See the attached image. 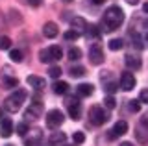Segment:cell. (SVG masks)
<instances>
[{
	"label": "cell",
	"instance_id": "1",
	"mask_svg": "<svg viewBox=\"0 0 148 146\" xmlns=\"http://www.w3.org/2000/svg\"><path fill=\"white\" fill-rule=\"evenodd\" d=\"M124 22V11L119 6H111L106 10V13L102 15L100 22V31H113L120 28V24Z\"/></svg>",
	"mask_w": 148,
	"mask_h": 146
},
{
	"label": "cell",
	"instance_id": "2",
	"mask_svg": "<svg viewBox=\"0 0 148 146\" xmlns=\"http://www.w3.org/2000/svg\"><path fill=\"white\" fill-rule=\"evenodd\" d=\"M24 100H26V91L24 89H17L15 93H11L6 100H4V109H6L8 113H17L18 109L22 107Z\"/></svg>",
	"mask_w": 148,
	"mask_h": 146
},
{
	"label": "cell",
	"instance_id": "3",
	"mask_svg": "<svg viewBox=\"0 0 148 146\" xmlns=\"http://www.w3.org/2000/svg\"><path fill=\"white\" fill-rule=\"evenodd\" d=\"M89 118H91V122L95 126H104L106 122L109 120V115H108V111H106L104 107H100V106H92L89 109Z\"/></svg>",
	"mask_w": 148,
	"mask_h": 146
},
{
	"label": "cell",
	"instance_id": "4",
	"mask_svg": "<svg viewBox=\"0 0 148 146\" xmlns=\"http://www.w3.org/2000/svg\"><path fill=\"white\" fill-rule=\"evenodd\" d=\"M63 120H65V117L59 109H50V111L46 113V126H48L50 130H58V128L63 124Z\"/></svg>",
	"mask_w": 148,
	"mask_h": 146
},
{
	"label": "cell",
	"instance_id": "5",
	"mask_svg": "<svg viewBox=\"0 0 148 146\" xmlns=\"http://www.w3.org/2000/svg\"><path fill=\"white\" fill-rule=\"evenodd\" d=\"M67 107H69V115H71L72 120H78L82 115V107H80V100L76 96H71L67 100Z\"/></svg>",
	"mask_w": 148,
	"mask_h": 146
},
{
	"label": "cell",
	"instance_id": "6",
	"mask_svg": "<svg viewBox=\"0 0 148 146\" xmlns=\"http://www.w3.org/2000/svg\"><path fill=\"white\" fill-rule=\"evenodd\" d=\"M41 113H43V104L39 102V100H35V102H32V106L26 109V113H24V118L26 120H32V118H39L41 117Z\"/></svg>",
	"mask_w": 148,
	"mask_h": 146
},
{
	"label": "cell",
	"instance_id": "7",
	"mask_svg": "<svg viewBox=\"0 0 148 146\" xmlns=\"http://www.w3.org/2000/svg\"><path fill=\"white\" fill-rule=\"evenodd\" d=\"M89 61L92 65H102L104 63V52H102L100 44H92L89 48Z\"/></svg>",
	"mask_w": 148,
	"mask_h": 146
},
{
	"label": "cell",
	"instance_id": "8",
	"mask_svg": "<svg viewBox=\"0 0 148 146\" xmlns=\"http://www.w3.org/2000/svg\"><path fill=\"white\" fill-rule=\"evenodd\" d=\"M30 135H24V146H39L43 141V131L41 130H28Z\"/></svg>",
	"mask_w": 148,
	"mask_h": 146
},
{
	"label": "cell",
	"instance_id": "9",
	"mask_svg": "<svg viewBox=\"0 0 148 146\" xmlns=\"http://www.w3.org/2000/svg\"><path fill=\"white\" fill-rule=\"evenodd\" d=\"M120 87H122V91H132L135 87V76L132 72H122L120 74Z\"/></svg>",
	"mask_w": 148,
	"mask_h": 146
},
{
	"label": "cell",
	"instance_id": "10",
	"mask_svg": "<svg viewBox=\"0 0 148 146\" xmlns=\"http://www.w3.org/2000/svg\"><path fill=\"white\" fill-rule=\"evenodd\" d=\"M126 131H128V122L126 120H119L117 124L113 126V130L109 131V139H117V137L124 135Z\"/></svg>",
	"mask_w": 148,
	"mask_h": 146
},
{
	"label": "cell",
	"instance_id": "11",
	"mask_svg": "<svg viewBox=\"0 0 148 146\" xmlns=\"http://www.w3.org/2000/svg\"><path fill=\"white\" fill-rule=\"evenodd\" d=\"M83 35H85L89 41H98L100 39V35H102V31L98 26H95V24H87L85 26V31H83Z\"/></svg>",
	"mask_w": 148,
	"mask_h": 146
},
{
	"label": "cell",
	"instance_id": "12",
	"mask_svg": "<svg viewBox=\"0 0 148 146\" xmlns=\"http://www.w3.org/2000/svg\"><path fill=\"white\" fill-rule=\"evenodd\" d=\"M0 135H2L4 139H9V137L13 135V122H11V118H4V120L0 122Z\"/></svg>",
	"mask_w": 148,
	"mask_h": 146
},
{
	"label": "cell",
	"instance_id": "13",
	"mask_svg": "<svg viewBox=\"0 0 148 146\" xmlns=\"http://www.w3.org/2000/svg\"><path fill=\"white\" fill-rule=\"evenodd\" d=\"M65 143H67V135L63 131H54L50 135V146H63Z\"/></svg>",
	"mask_w": 148,
	"mask_h": 146
},
{
	"label": "cell",
	"instance_id": "14",
	"mask_svg": "<svg viewBox=\"0 0 148 146\" xmlns=\"http://www.w3.org/2000/svg\"><path fill=\"white\" fill-rule=\"evenodd\" d=\"M43 33H45V37H48V39H54L56 35L59 33V30H58V24H56V22H46V24L43 26Z\"/></svg>",
	"mask_w": 148,
	"mask_h": 146
},
{
	"label": "cell",
	"instance_id": "15",
	"mask_svg": "<svg viewBox=\"0 0 148 146\" xmlns=\"http://www.w3.org/2000/svg\"><path fill=\"white\" fill-rule=\"evenodd\" d=\"M26 81H28V85H32L35 91H41V89L46 87V81L43 78H39V76H28Z\"/></svg>",
	"mask_w": 148,
	"mask_h": 146
},
{
	"label": "cell",
	"instance_id": "16",
	"mask_svg": "<svg viewBox=\"0 0 148 146\" xmlns=\"http://www.w3.org/2000/svg\"><path fill=\"white\" fill-rule=\"evenodd\" d=\"M71 26H72V30L74 31H78V33H83V31H85V26H87V22L82 19V17H74V19L71 20Z\"/></svg>",
	"mask_w": 148,
	"mask_h": 146
},
{
	"label": "cell",
	"instance_id": "17",
	"mask_svg": "<svg viewBox=\"0 0 148 146\" xmlns=\"http://www.w3.org/2000/svg\"><path fill=\"white\" fill-rule=\"evenodd\" d=\"M92 85L91 83H80L76 87V93H78V96H82V98H85V96H91L92 94Z\"/></svg>",
	"mask_w": 148,
	"mask_h": 146
},
{
	"label": "cell",
	"instance_id": "18",
	"mask_svg": "<svg viewBox=\"0 0 148 146\" xmlns=\"http://www.w3.org/2000/svg\"><path fill=\"white\" fill-rule=\"evenodd\" d=\"M48 56H50V59H52V61H59V59L63 57V50H61V46H58V44L50 46V48H48Z\"/></svg>",
	"mask_w": 148,
	"mask_h": 146
},
{
	"label": "cell",
	"instance_id": "19",
	"mask_svg": "<svg viewBox=\"0 0 148 146\" xmlns=\"http://www.w3.org/2000/svg\"><path fill=\"white\" fill-rule=\"evenodd\" d=\"M52 91L56 94H67L69 93V83L67 81H56L52 85Z\"/></svg>",
	"mask_w": 148,
	"mask_h": 146
},
{
	"label": "cell",
	"instance_id": "20",
	"mask_svg": "<svg viewBox=\"0 0 148 146\" xmlns=\"http://www.w3.org/2000/svg\"><path fill=\"white\" fill-rule=\"evenodd\" d=\"M126 65L128 68H141V59L139 57H133V56H126Z\"/></svg>",
	"mask_w": 148,
	"mask_h": 146
},
{
	"label": "cell",
	"instance_id": "21",
	"mask_svg": "<svg viewBox=\"0 0 148 146\" xmlns=\"http://www.w3.org/2000/svg\"><path fill=\"white\" fill-rule=\"evenodd\" d=\"M108 46H109V50H113V52H119V50H122V46H124V41L122 39H111L108 43Z\"/></svg>",
	"mask_w": 148,
	"mask_h": 146
},
{
	"label": "cell",
	"instance_id": "22",
	"mask_svg": "<svg viewBox=\"0 0 148 146\" xmlns=\"http://www.w3.org/2000/svg\"><path fill=\"white\" fill-rule=\"evenodd\" d=\"M69 74H71L72 78H82V76H85V68L83 67H72L71 70H69Z\"/></svg>",
	"mask_w": 148,
	"mask_h": 146
},
{
	"label": "cell",
	"instance_id": "23",
	"mask_svg": "<svg viewBox=\"0 0 148 146\" xmlns=\"http://www.w3.org/2000/svg\"><path fill=\"white\" fill-rule=\"evenodd\" d=\"M80 57H82V50L80 48L72 46L71 50H69V59H71V61H78Z\"/></svg>",
	"mask_w": 148,
	"mask_h": 146
},
{
	"label": "cell",
	"instance_id": "24",
	"mask_svg": "<svg viewBox=\"0 0 148 146\" xmlns=\"http://www.w3.org/2000/svg\"><path fill=\"white\" fill-rule=\"evenodd\" d=\"M28 124L26 122H21V124H17V128H13V131H17V135H21V137H24L26 133H28Z\"/></svg>",
	"mask_w": 148,
	"mask_h": 146
},
{
	"label": "cell",
	"instance_id": "25",
	"mask_svg": "<svg viewBox=\"0 0 148 146\" xmlns=\"http://www.w3.org/2000/svg\"><path fill=\"white\" fill-rule=\"evenodd\" d=\"M9 59L13 63H21L22 61V52L21 50H9Z\"/></svg>",
	"mask_w": 148,
	"mask_h": 146
},
{
	"label": "cell",
	"instance_id": "26",
	"mask_svg": "<svg viewBox=\"0 0 148 146\" xmlns=\"http://www.w3.org/2000/svg\"><path fill=\"white\" fill-rule=\"evenodd\" d=\"M11 48V39L8 35H0V50H9Z\"/></svg>",
	"mask_w": 148,
	"mask_h": 146
},
{
	"label": "cell",
	"instance_id": "27",
	"mask_svg": "<svg viewBox=\"0 0 148 146\" xmlns=\"http://www.w3.org/2000/svg\"><path fill=\"white\" fill-rule=\"evenodd\" d=\"M72 141H74V144L80 146L83 141H85V135H83L82 131H74V133H72Z\"/></svg>",
	"mask_w": 148,
	"mask_h": 146
},
{
	"label": "cell",
	"instance_id": "28",
	"mask_svg": "<svg viewBox=\"0 0 148 146\" xmlns=\"http://www.w3.org/2000/svg\"><path fill=\"white\" fill-rule=\"evenodd\" d=\"M128 109H130L132 113H139V109H141L139 100H130V102H128Z\"/></svg>",
	"mask_w": 148,
	"mask_h": 146
},
{
	"label": "cell",
	"instance_id": "29",
	"mask_svg": "<svg viewBox=\"0 0 148 146\" xmlns=\"http://www.w3.org/2000/svg\"><path fill=\"white\" fill-rule=\"evenodd\" d=\"M78 37H80V33L74 31V30H67V31H65V39H67V41H76Z\"/></svg>",
	"mask_w": 148,
	"mask_h": 146
},
{
	"label": "cell",
	"instance_id": "30",
	"mask_svg": "<svg viewBox=\"0 0 148 146\" xmlns=\"http://www.w3.org/2000/svg\"><path fill=\"white\" fill-rule=\"evenodd\" d=\"M4 83H6L8 89H13V87H17V85H18V80L17 78H6V80H4Z\"/></svg>",
	"mask_w": 148,
	"mask_h": 146
},
{
	"label": "cell",
	"instance_id": "31",
	"mask_svg": "<svg viewBox=\"0 0 148 146\" xmlns=\"http://www.w3.org/2000/svg\"><path fill=\"white\" fill-rule=\"evenodd\" d=\"M39 59L43 63H50V61H52L50 56H48V50H41V52H39Z\"/></svg>",
	"mask_w": 148,
	"mask_h": 146
},
{
	"label": "cell",
	"instance_id": "32",
	"mask_svg": "<svg viewBox=\"0 0 148 146\" xmlns=\"http://www.w3.org/2000/svg\"><path fill=\"white\" fill-rule=\"evenodd\" d=\"M104 104H106V107L113 109L115 106H117V100H115L113 96H106V100H104Z\"/></svg>",
	"mask_w": 148,
	"mask_h": 146
},
{
	"label": "cell",
	"instance_id": "33",
	"mask_svg": "<svg viewBox=\"0 0 148 146\" xmlns=\"http://www.w3.org/2000/svg\"><path fill=\"white\" fill-rule=\"evenodd\" d=\"M48 74L52 76V78H59V76H61V68H59V67H50Z\"/></svg>",
	"mask_w": 148,
	"mask_h": 146
},
{
	"label": "cell",
	"instance_id": "34",
	"mask_svg": "<svg viewBox=\"0 0 148 146\" xmlns=\"http://www.w3.org/2000/svg\"><path fill=\"white\" fill-rule=\"evenodd\" d=\"M106 91H108L109 94H113L115 91H117V83H113V81H109V83L106 85Z\"/></svg>",
	"mask_w": 148,
	"mask_h": 146
},
{
	"label": "cell",
	"instance_id": "35",
	"mask_svg": "<svg viewBox=\"0 0 148 146\" xmlns=\"http://www.w3.org/2000/svg\"><path fill=\"white\" fill-rule=\"evenodd\" d=\"M30 2V6H34V8H39L41 4H43V0H28Z\"/></svg>",
	"mask_w": 148,
	"mask_h": 146
},
{
	"label": "cell",
	"instance_id": "36",
	"mask_svg": "<svg viewBox=\"0 0 148 146\" xmlns=\"http://www.w3.org/2000/svg\"><path fill=\"white\" fill-rule=\"evenodd\" d=\"M146 100H148V93H146V91H141V102L146 104Z\"/></svg>",
	"mask_w": 148,
	"mask_h": 146
},
{
	"label": "cell",
	"instance_id": "37",
	"mask_svg": "<svg viewBox=\"0 0 148 146\" xmlns=\"http://www.w3.org/2000/svg\"><path fill=\"white\" fill-rule=\"evenodd\" d=\"M126 2L130 4V6H135V4H139V0H126Z\"/></svg>",
	"mask_w": 148,
	"mask_h": 146
},
{
	"label": "cell",
	"instance_id": "38",
	"mask_svg": "<svg viewBox=\"0 0 148 146\" xmlns=\"http://www.w3.org/2000/svg\"><path fill=\"white\" fill-rule=\"evenodd\" d=\"M91 2H92V4H102L104 0H91Z\"/></svg>",
	"mask_w": 148,
	"mask_h": 146
},
{
	"label": "cell",
	"instance_id": "39",
	"mask_svg": "<svg viewBox=\"0 0 148 146\" xmlns=\"http://www.w3.org/2000/svg\"><path fill=\"white\" fill-rule=\"evenodd\" d=\"M120 146H133V144H132V143H122Z\"/></svg>",
	"mask_w": 148,
	"mask_h": 146
},
{
	"label": "cell",
	"instance_id": "40",
	"mask_svg": "<svg viewBox=\"0 0 148 146\" xmlns=\"http://www.w3.org/2000/svg\"><path fill=\"white\" fill-rule=\"evenodd\" d=\"M63 2H65V4H71V2H72V0H63Z\"/></svg>",
	"mask_w": 148,
	"mask_h": 146
},
{
	"label": "cell",
	"instance_id": "41",
	"mask_svg": "<svg viewBox=\"0 0 148 146\" xmlns=\"http://www.w3.org/2000/svg\"><path fill=\"white\" fill-rule=\"evenodd\" d=\"M63 146H67V144H63ZM72 146H78V144H72Z\"/></svg>",
	"mask_w": 148,
	"mask_h": 146
},
{
	"label": "cell",
	"instance_id": "42",
	"mask_svg": "<svg viewBox=\"0 0 148 146\" xmlns=\"http://www.w3.org/2000/svg\"><path fill=\"white\" fill-rule=\"evenodd\" d=\"M8 146H13V144H8Z\"/></svg>",
	"mask_w": 148,
	"mask_h": 146
}]
</instances>
